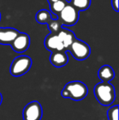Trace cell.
<instances>
[{
  "mask_svg": "<svg viewBox=\"0 0 119 120\" xmlns=\"http://www.w3.org/2000/svg\"><path fill=\"white\" fill-rule=\"evenodd\" d=\"M59 1V0H47V2L49 3V4H52V3H56V2Z\"/></svg>",
  "mask_w": 119,
  "mask_h": 120,
  "instance_id": "cell-19",
  "label": "cell"
},
{
  "mask_svg": "<svg viewBox=\"0 0 119 120\" xmlns=\"http://www.w3.org/2000/svg\"><path fill=\"white\" fill-rule=\"evenodd\" d=\"M111 5H112V8L114 9V11L118 12L119 11L118 0H111Z\"/></svg>",
  "mask_w": 119,
  "mask_h": 120,
  "instance_id": "cell-18",
  "label": "cell"
},
{
  "mask_svg": "<svg viewBox=\"0 0 119 120\" xmlns=\"http://www.w3.org/2000/svg\"><path fill=\"white\" fill-rule=\"evenodd\" d=\"M0 21H1V13H0Z\"/></svg>",
  "mask_w": 119,
  "mask_h": 120,
  "instance_id": "cell-21",
  "label": "cell"
},
{
  "mask_svg": "<svg viewBox=\"0 0 119 120\" xmlns=\"http://www.w3.org/2000/svg\"><path fill=\"white\" fill-rule=\"evenodd\" d=\"M79 18V11L71 4L68 3L58 15V19L62 26H72L76 25Z\"/></svg>",
  "mask_w": 119,
  "mask_h": 120,
  "instance_id": "cell-4",
  "label": "cell"
},
{
  "mask_svg": "<svg viewBox=\"0 0 119 120\" xmlns=\"http://www.w3.org/2000/svg\"><path fill=\"white\" fill-rule=\"evenodd\" d=\"M30 45V38L29 36L25 33L23 32H20L16 38L13 40V42L11 43L10 46L16 52L18 53H22V52H25L28 48H29Z\"/></svg>",
  "mask_w": 119,
  "mask_h": 120,
  "instance_id": "cell-7",
  "label": "cell"
},
{
  "mask_svg": "<svg viewBox=\"0 0 119 120\" xmlns=\"http://www.w3.org/2000/svg\"><path fill=\"white\" fill-rule=\"evenodd\" d=\"M32 60L28 56H19L12 60L10 66V73L14 77L25 74L31 68Z\"/></svg>",
  "mask_w": 119,
  "mask_h": 120,
  "instance_id": "cell-3",
  "label": "cell"
},
{
  "mask_svg": "<svg viewBox=\"0 0 119 120\" xmlns=\"http://www.w3.org/2000/svg\"><path fill=\"white\" fill-rule=\"evenodd\" d=\"M47 25L48 29L51 31V34H57V33L60 31V30L62 27V24L59 21V19L51 20V21L48 23Z\"/></svg>",
  "mask_w": 119,
  "mask_h": 120,
  "instance_id": "cell-16",
  "label": "cell"
},
{
  "mask_svg": "<svg viewBox=\"0 0 119 120\" xmlns=\"http://www.w3.org/2000/svg\"><path fill=\"white\" fill-rule=\"evenodd\" d=\"M97 74H98V78L101 80L102 82H109L115 77V73L113 69L108 65L100 67Z\"/></svg>",
  "mask_w": 119,
  "mask_h": 120,
  "instance_id": "cell-12",
  "label": "cell"
},
{
  "mask_svg": "<svg viewBox=\"0 0 119 120\" xmlns=\"http://www.w3.org/2000/svg\"><path fill=\"white\" fill-rule=\"evenodd\" d=\"M24 120H41L43 117V108L38 101H31L27 104L23 110Z\"/></svg>",
  "mask_w": 119,
  "mask_h": 120,
  "instance_id": "cell-6",
  "label": "cell"
},
{
  "mask_svg": "<svg viewBox=\"0 0 119 120\" xmlns=\"http://www.w3.org/2000/svg\"><path fill=\"white\" fill-rule=\"evenodd\" d=\"M88 94V87L84 82L80 81H72L65 84L61 92L64 98L79 101L83 100Z\"/></svg>",
  "mask_w": 119,
  "mask_h": 120,
  "instance_id": "cell-1",
  "label": "cell"
},
{
  "mask_svg": "<svg viewBox=\"0 0 119 120\" xmlns=\"http://www.w3.org/2000/svg\"><path fill=\"white\" fill-rule=\"evenodd\" d=\"M2 101H3V96L0 93V105H1V104H2Z\"/></svg>",
  "mask_w": 119,
  "mask_h": 120,
  "instance_id": "cell-20",
  "label": "cell"
},
{
  "mask_svg": "<svg viewBox=\"0 0 119 120\" xmlns=\"http://www.w3.org/2000/svg\"><path fill=\"white\" fill-rule=\"evenodd\" d=\"M71 4L79 11L87 10L90 5V0H72Z\"/></svg>",
  "mask_w": 119,
  "mask_h": 120,
  "instance_id": "cell-15",
  "label": "cell"
},
{
  "mask_svg": "<svg viewBox=\"0 0 119 120\" xmlns=\"http://www.w3.org/2000/svg\"><path fill=\"white\" fill-rule=\"evenodd\" d=\"M67 4H68V3L66 2V0H59L52 4H50V10H51L52 15L56 14V16L58 17V15L60 14V12L64 9V8Z\"/></svg>",
  "mask_w": 119,
  "mask_h": 120,
  "instance_id": "cell-14",
  "label": "cell"
},
{
  "mask_svg": "<svg viewBox=\"0 0 119 120\" xmlns=\"http://www.w3.org/2000/svg\"><path fill=\"white\" fill-rule=\"evenodd\" d=\"M107 116H108V120H118V105L112 106L109 108V109L107 112Z\"/></svg>",
  "mask_w": 119,
  "mask_h": 120,
  "instance_id": "cell-17",
  "label": "cell"
},
{
  "mask_svg": "<svg viewBox=\"0 0 119 120\" xmlns=\"http://www.w3.org/2000/svg\"><path fill=\"white\" fill-rule=\"evenodd\" d=\"M35 19H36L37 22L40 23V24H48L51 21V20H52L51 13L46 9L40 10L37 12Z\"/></svg>",
  "mask_w": 119,
  "mask_h": 120,
  "instance_id": "cell-13",
  "label": "cell"
},
{
  "mask_svg": "<svg viewBox=\"0 0 119 120\" xmlns=\"http://www.w3.org/2000/svg\"><path fill=\"white\" fill-rule=\"evenodd\" d=\"M56 35H57L60 41L61 42V43L63 44L65 52L68 51L70 45L77 38L73 31H71V30H68L66 28H64L63 26L61 27V29H60V31L58 32Z\"/></svg>",
  "mask_w": 119,
  "mask_h": 120,
  "instance_id": "cell-10",
  "label": "cell"
},
{
  "mask_svg": "<svg viewBox=\"0 0 119 120\" xmlns=\"http://www.w3.org/2000/svg\"><path fill=\"white\" fill-rule=\"evenodd\" d=\"M44 46L46 49L48 51L53 52H65V48L61 42L59 40L57 35L54 34H50L46 37L44 40Z\"/></svg>",
  "mask_w": 119,
  "mask_h": 120,
  "instance_id": "cell-9",
  "label": "cell"
},
{
  "mask_svg": "<svg viewBox=\"0 0 119 120\" xmlns=\"http://www.w3.org/2000/svg\"><path fill=\"white\" fill-rule=\"evenodd\" d=\"M67 52H69L76 60H84L89 57L90 54V48L87 43L76 38L70 45Z\"/></svg>",
  "mask_w": 119,
  "mask_h": 120,
  "instance_id": "cell-5",
  "label": "cell"
},
{
  "mask_svg": "<svg viewBox=\"0 0 119 120\" xmlns=\"http://www.w3.org/2000/svg\"><path fill=\"white\" fill-rule=\"evenodd\" d=\"M50 61L53 66L56 68L65 66L69 62V56L66 52H53L50 56Z\"/></svg>",
  "mask_w": 119,
  "mask_h": 120,
  "instance_id": "cell-11",
  "label": "cell"
},
{
  "mask_svg": "<svg viewBox=\"0 0 119 120\" xmlns=\"http://www.w3.org/2000/svg\"><path fill=\"white\" fill-rule=\"evenodd\" d=\"M94 94L97 101L104 106L113 104L116 98L114 87L110 82H99L94 88Z\"/></svg>",
  "mask_w": 119,
  "mask_h": 120,
  "instance_id": "cell-2",
  "label": "cell"
},
{
  "mask_svg": "<svg viewBox=\"0 0 119 120\" xmlns=\"http://www.w3.org/2000/svg\"><path fill=\"white\" fill-rule=\"evenodd\" d=\"M20 31L11 27H0V44L11 45Z\"/></svg>",
  "mask_w": 119,
  "mask_h": 120,
  "instance_id": "cell-8",
  "label": "cell"
}]
</instances>
